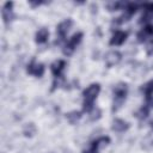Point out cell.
Segmentation results:
<instances>
[{
  "label": "cell",
  "mask_w": 153,
  "mask_h": 153,
  "mask_svg": "<svg viewBox=\"0 0 153 153\" xmlns=\"http://www.w3.org/2000/svg\"><path fill=\"white\" fill-rule=\"evenodd\" d=\"M35 133H36V127H35L33 123H30V124H26L25 126V128H24L25 136H32Z\"/></svg>",
  "instance_id": "obj_15"
},
{
  "label": "cell",
  "mask_w": 153,
  "mask_h": 153,
  "mask_svg": "<svg viewBox=\"0 0 153 153\" xmlns=\"http://www.w3.org/2000/svg\"><path fill=\"white\" fill-rule=\"evenodd\" d=\"M127 37H128V33L126 31H116L110 39V44L111 45H121L126 42Z\"/></svg>",
  "instance_id": "obj_7"
},
{
  "label": "cell",
  "mask_w": 153,
  "mask_h": 153,
  "mask_svg": "<svg viewBox=\"0 0 153 153\" xmlns=\"http://www.w3.org/2000/svg\"><path fill=\"white\" fill-rule=\"evenodd\" d=\"M147 115H148V106H142L139 111H137V114H136V116L139 117V118H146L147 117Z\"/></svg>",
  "instance_id": "obj_17"
},
{
  "label": "cell",
  "mask_w": 153,
  "mask_h": 153,
  "mask_svg": "<svg viewBox=\"0 0 153 153\" xmlns=\"http://www.w3.org/2000/svg\"><path fill=\"white\" fill-rule=\"evenodd\" d=\"M71 26H72V20H71V19L63 20L62 23L59 24V26H57V35H59V37H60L61 39L65 38V36H66L67 32L69 31Z\"/></svg>",
  "instance_id": "obj_9"
},
{
  "label": "cell",
  "mask_w": 153,
  "mask_h": 153,
  "mask_svg": "<svg viewBox=\"0 0 153 153\" xmlns=\"http://www.w3.org/2000/svg\"><path fill=\"white\" fill-rule=\"evenodd\" d=\"M12 6H13V2H10V1L4 5V8H2V18H4V22L6 24L12 19Z\"/></svg>",
  "instance_id": "obj_12"
},
{
  "label": "cell",
  "mask_w": 153,
  "mask_h": 153,
  "mask_svg": "<svg viewBox=\"0 0 153 153\" xmlns=\"http://www.w3.org/2000/svg\"><path fill=\"white\" fill-rule=\"evenodd\" d=\"M99 91H100V85L99 84H91L86 90H84V92H82V96H84L82 109H84V111L90 112L94 108L93 102L96 100Z\"/></svg>",
  "instance_id": "obj_1"
},
{
  "label": "cell",
  "mask_w": 153,
  "mask_h": 153,
  "mask_svg": "<svg viewBox=\"0 0 153 153\" xmlns=\"http://www.w3.org/2000/svg\"><path fill=\"white\" fill-rule=\"evenodd\" d=\"M153 36V25L152 24H148L146 27H143L139 35H137V38H139V42H143L146 41L147 38H151Z\"/></svg>",
  "instance_id": "obj_10"
},
{
  "label": "cell",
  "mask_w": 153,
  "mask_h": 153,
  "mask_svg": "<svg viewBox=\"0 0 153 153\" xmlns=\"http://www.w3.org/2000/svg\"><path fill=\"white\" fill-rule=\"evenodd\" d=\"M122 5H123L122 2H111L108 5V8H109V11H116V10H120V7Z\"/></svg>",
  "instance_id": "obj_19"
},
{
  "label": "cell",
  "mask_w": 153,
  "mask_h": 153,
  "mask_svg": "<svg viewBox=\"0 0 153 153\" xmlns=\"http://www.w3.org/2000/svg\"><path fill=\"white\" fill-rule=\"evenodd\" d=\"M66 63L63 60H57L55 62H53V65L50 66V69H51V73L54 74V76L57 79V78H61V73L65 68Z\"/></svg>",
  "instance_id": "obj_8"
},
{
  "label": "cell",
  "mask_w": 153,
  "mask_h": 153,
  "mask_svg": "<svg viewBox=\"0 0 153 153\" xmlns=\"http://www.w3.org/2000/svg\"><path fill=\"white\" fill-rule=\"evenodd\" d=\"M121 57H122V55L118 51H116V50L109 51L105 55V63H106L108 67H112V66L117 65L121 61Z\"/></svg>",
  "instance_id": "obj_6"
},
{
  "label": "cell",
  "mask_w": 153,
  "mask_h": 153,
  "mask_svg": "<svg viewBox=\"0 0 153 153\" xmlns=\"http://www.w3.org/2000/svg\"><path fill=\"white\" fill-rule=\"evenodd\" d=\"M146 98H147V100L149 102V104H152V105H153V93H152L151 96H148V97H146Z\"/></svg>",
  "instance_id": "obj_20"
},
{
  "label": "cell",
  "mask_w": 153,
  "mask_h": 153,
  "mask_svg": "<svg viewBox=\"0 0 153 153\" xmlns=\"http://www.w3.org/2000/svg\"><path fill=\"white\" fill-rule=\"evenodd\" d=\"M127 91H128V87L126 84L123 82H120L118 85L115 86L114 88V110H118L123 102L126 100V97H127Z\"/></svg>",
  "instance_id": "obj_2"
},
{
  "label": "cell",
  "mask_w": 153,
  "mask_h": 153,
  "mask_svg": "<svg viewBox=\"0 0 153 153\" xmlns=\"http://www.w3.org/2000/svg\"><path fill=\"white\" fill-rule=\"evenodd\" d=\"M48 37H49V31H48V29L42 27V29H39V30L37 31V33H36V42L39 43V44H41V43H44V42H47Z\"/></svg>",
  "instance_id": "obj_13"
},
{
  "label": "cell",
  "mask_w": 153,
  "mask_h": 153,
  "mask_svg": "<svg viewBox=\"0 0 153 153\" xmlns=\"http://www.w3.org/2000/svg\"><path fill=\"white\" fill-rule=\"evenodd\" d=\"M26 71L29 74H32L37 78H41L44 74V66L42 63H37L35 61H31V63L27 66Z\"/></svg>",
  "instance_id": "obj_5"
},
{
  "label": "cell",
  "mask_w": 153,
  "mask_h": 153,
  "mask_svg": "<svg viewBox=\"0 0 153 153\" xmlns=\"http://www.w3.org/2000/svg\"><path fill=\"white\" fill-rule=\"evenodd\" d=\"M66 117H67V120L69 121V123L74 124V123H76V122L80 120V117H81V112H79V111H72V112L67 114Z\"/></svg>",
  "instance_id": "obj_14"
},
{
  "label": "cell",
  "mask_w": 153,
  "mask_h": 153,
  "mask_svg": "<svg viewBox=\"0 0 153 153\" xmlns=\"http://www.w3.org/2000/svg\"><path fill=\"white\" fill-rule=\"evenodd\" d=\"M142 91L145 92L146 97L151 96V94L153 93V80H151L149 82H147V84H146V85L142 87Z\"/></svg>",
  "instance_id": "obj_16"
},
{
  "label": "cell",
  "mask_w": 153,
  "mask_h": 153,
  "mask_svg": "<svg viewBox=\"0 0 153 153\" xmlns=\"http://www.w3.org/2000/svg\"><path fill=\"white\" fill-rule=\"evenodd\" d=\"M109 142H110V139L108 136H102V137L94 140L91 143V147L87 151H84L82 153H98L100 151V148H103L104 146H106Z\"/></svg>",
  "instance_id": "obj_4"
},
{
  "label": "cell",
  "mask_w": 153,
  "mask_h": 153,
  "mask_svg": "<svg viewBox=\"0 0 153 153\" xmlns=\"http://www.w3.org/2000/svg\"><path fill=\"white\" fill-rule=\"evenodd\" d=\"M81 38H82V32H78V33L73 35V36H72V38H69V41H68V42H67V44L65 45L63 53H65L66 55H71V54L75 50L76 45L81 42Z\"/></svg>",
  "instance_id": "obj_3"
},
{
  "label": "cell",
  "mask_w": 153,
  "mask_h": 153,
  "mask_svg": "<svg viewBox=\"0 0 153 153\" xmlns=\"http://www.w3.org/2000/svg\"><path fill=\"white\" fill-rule=\"evenodd\" d=\"M128 128H129V124L121 118H117L112 122V130H115L117 133H122V131L127 130Z\"/></svg>",
  "instance_id": "obj_11"
},
{
  "label": "cell",
  "mask_w": 153,
  "mask_h": 153,
  "mask_svg": "<svg viewBox=\"0 0 153 153\" xmlns=\"http://www.w3.org/2000/svg\"><path fill=\"white\" fill-rule=\"evenodd\" d=\"M90 115H91V120H98L100 117V110L97 109V108H93L91 111H90Z\"/></svg>",
  "instance_id": "obj_18"
}]
</instances>
